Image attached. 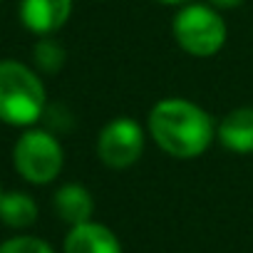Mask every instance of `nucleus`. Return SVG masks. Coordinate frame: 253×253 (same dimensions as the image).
Listing matches in <instances>:
<instances>
[{
	"label": "nucleus",
	"instance_id": "obj_1",
	"mask_svg": "<svg viewBox=\"0 0 253 253\" xmlns=\"http://www.w3.org/2000/svg\"><path fill=\"white\" fill-rule=\"evenodd\" d=\"M149 134L167 154L176 159H194L211 147L216 126L213 119L194 102L169 97L152 107Z\"/></svg>",
	"mask_w": 253,
	"mask_h": 253
},
{
	"label": "nucleus",
	"instance_id": "obj_2",
	"mask_svg": "<svg viewBox=\"0 0 253 253\" xmlns=\"http://www.w3.org/2000/svg\"><path fill=\"white\" fill-rule=\"evenodd\" d=\"M45 112V87L38 75L15 60H0V122L30 126Z\"/></svg>",
	"mask_w": 253,
	"mask_h": 253
},
{
	"label": "nucleus",
	"instance_id": "obj_3",
	"mask_svg": "<svg viewBox=\"0 0 253 253\" xmlns=\"http://www.w3.org/2000/svg\"><path fill=\"white\" fill-rule=\"evenodd\" d=\"M174 40L194 57H211L226 42V23L209 5H184L174 18Z\"/></svg>",
	"mask_w": 253,
	"mask_h": 253
},
{
	"label": "nucleus",
	"instance_id": "obj_4",
	"mask_svg": "<svg viewBox=\"0 0 253 253\" xmlns=\"http://www.w3.org/2000/svg\"><path fill=\"white\" fill-rule=\"evenodd\" d=\"M13 162L18 174L30 181V184H50L52 179H57V174L62 171V147L60 142L42 129H30L25 132L15 149H13Z\"/></svg>",
	"mask_w": 253,
	"mask_h": 253
},
{
	"label": "nucleus",
	"instance_id": "obj_5",
	"mask_svg": "<svg viewBox=\"0 0 253 253\" xmlns=\"http://www.w3.org/2000/svg\"><path fill=\"white\" fill-rule=\"evenodd\" d=\"M144 152V132L129 117L112 119L97 139V157L109 169H126L139 162Z\"/></svg>",
	"mask_w": 253,
	"mask_h": 253
},
{
	"label": "nucleus",
	"instance_id": "obj_6",
	"mask_svg": "<svg viewBox=\"0 0 253 253\" xmlns=\"http://www.w3.org/2000/svg\"><path fill=\"white\" fill-rule=\"evenodd\" d=\"M72 13V0H20V20L35 35L60 30Z\"/></svg>",
	"mask_w": 253,
	"mask_h": 253
},
{
	"label": "nucleus",
	"instance_id": "obj_7",
	"mask_svg": "<svg viewBox=\"0 0 253 253\" xmlns=\"http://www.w3.org/2000/svg\"><path fill=\"white\" fill-rule=\"evenodd\" d=\"M65 253H122V243L107 226L87 221L70 228Z\"/></svg>",
	"mask_w": 253,
	"mask_h": 253
},
{
	"label": "nucleus",
	"instance_id": "obj_8",
	"mask_svg": "<svg viewBox=\"0 0 253 253\" xmlns=\"http://www.w3.org/2000/svg\"><path fill=\"white\" fill-rule=\"evenodd\" d=\"M218 142L236 152V154H251L253 152V107H238L228 112L218 122Z\"/></svg>",
	"mask_w": 253,
	"mask_h": 253
},
{
	"label": "nucleus",
	"instance_id": "obj_9",
	"mask_svg": "<svg viewBox=\"0 0 253 253\" xmlns=\"http://www.w3.org/2000/svg\"><path fill=\"white\" fill-rule=\"evenodd\" d=\"M55 211L70 226L87 223L92 218V211H94L92 194L80 184H65L55 194Z\"/></svg>",
	"mask_w": 253,
	"mask_h": 253
},
{
	"label": "nucleus",
	"instance_id": "obj_10",
	"mask_svg": "<svg viewBox=\"0 0 253 253\" xmlns=\"http://www.w3.org/2000/svg\"><path fill=\"white\" fill-rule=\"evenodd\" d=\"M0 221L10 228H28L38 221V204L23 191L0 196Z\"/></svg>",
	"mask_w": 253,
	"mask_h": 253
},
{
	"label": "nucleus",
	"instance_id": "obj_11",
	"mask_svg": "<svg viewBox=\"0 0 253 253\" xmlns=\"http://www.w3.org/2000/svg\"><path fill=\"white\" fill-rule=\"evenodd\" d=\"M35 62L45 72H57L65 62V50L55 40H40L35 45Z\"/></svg>",
	"mask_w": 253,
	"mask_h": 253
},
{
	"label": "nucleus",
	"instance_id": "obj_12",
	"mask_svg": "<svg viewBox=\"0 0 253 253\" xmlns=\"http://www.w3.org/2000/svg\"><path fill=\"white\" fill-rule=\"evenodd\" d=\"M0 253H55L52 246L35 236H15L0 243Z\"/></svg>",
	"mask_w": 253,
	"mask_h": 253
},
{
	"label": "nucleus",
	"instance_id": "obj_13",
	"mask_svg": "<svg viewBox=\"0 0 253 253\" xmlns=\"http://www.w3.org/2000/svg\"><path fill=\"white\" fill-rule=\"evenodd\" d=\"M243 3V0H211V5L216 8H238Z\"/></svg>",
	"mask_w": 253,
	"mask_h": 253
},
{
	"label": "nucleus",
	"instance_id": "obj_14",
	"mask_svg": "<svg viewBox=\"0 0 253 253\" xmlns=\"http://www.w3.org/2000/svg\"><path fill=\"white\" fill-rule=\"evenodd\" d=\"M162 5H189V0H157Z\"/></svg>",
	"mask_w": 253,
	"mask_h": 253
},
{
	"label": "nucleus",
	"instance_id": "obj_15",
	"mask_svg": "<svg viewBox=\"0 0 253 253\" xmlns=\"http://www.w3.org/2000/svg\"><path fill=\"white\" fill-rule=\"evenodd\" d=\"M0 196H3V194H0Z\"/></svg>",
	"mask_w": 253,
	"mask_h": 253
}]
</instances>
